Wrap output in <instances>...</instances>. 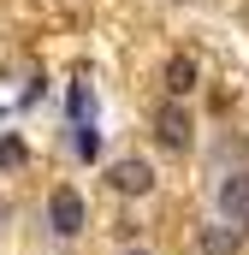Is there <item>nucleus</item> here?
<instances>
[{
  "instance_id": "1",
  "label": "nucleus",
  "mask_w": 249,
  "mask_h": 255,
  "mask_svg": "<svg viewBox=\"0 0 249 255\" xmlns=\"http://www.w3.org/2000/svg\"><path fill=\"white\" fill-rule=\"evenodd\" d=\"M48 226H54V238H77L83 232V196L71 190V184H60V190L48 196Z\"/></svg>"
},
{
  "instance_id": "2",
  "label": "nucleus",
  "mask_w": 249,
  "mask_h": 255,
  "mask_svg": "<svg viewBox=\"0 0 249 255\" xmlns=\"http://www.w3.org/2000/svg\"><path fill=\"white\" fill-rule=\"evenodd\" d=\"M154 130H160V148H172V154H184L190 148V113H184V101H166L160 113H154Z\"/></svg>"
},
{
  "instance_id": "3",
  "label": "nucleus",
  "mask_w": 249,
  "mask_h": 255,
  "mask_svg": "<svg viewBox=\"0 0 249 255\" xmlns=\"http://www.w3.org/2000/svg\"><path fill=\"white\" fill-rule=\"evenodd\" d=\"M107 184L119 196H148L154 190V172H148V160H113L107 166Z\"/></svg>"
},
{
  "instance_id": "4",
  "label": "nucleus",
  "mask_w": 249,
  "mask_h": 255,
  "mask_svg": "<svg viewBox=\"0 0 249 255\" xmlns=\"http://www.w3.org/2000/svg\"><path fill=\"white\" fill-rule=\"evenodd\" d=\"M220 214H226L232 226H244V232H249V172L220 178Z\"/></svg>"
},
{
  "instance_id": "5",
  "label": "nucleus",
  "mask_w": 249,
  "mask_h": 255,
  "mask_svg": "<svg viewBox=\"0 0 249 255\" xmlns=\"http://www.w3.org/2000/svg\"><path fill=\"white\" fill-rule=\"evenodd\" d=\"M160 77H166V95H172V101H184V95H196V83H202V71H196V60H190V54H172Z\"/></svg>"
},
{
  "instance_id": "6",
  "label": "nucleus",
  "mask_w": 249,
  "mask_h": 255,
  "mask_svg": "<svg viewBox=\"0 0 249 255\" xmlns=\"http://www.w3.org/2000/svg\"><path fill=\"white\" fill-rule=\"evenodd\" d=\"M244 250V226L220 220V226H202V255H238Z\"/></svg>"
},
{
  "instance_id": "7",
  "label": "nucleus",
  "mask_w": 249,
  "mask_h": 255,
  "mask_svg": "<svg viewBox=\"0 0 249 255\" xmlns=\"http://www.w3.org/2000/svg\"><path fill=\"white\" fill-rule=\"evenodd\" d=\"M89 113H95V89H89V83H77V89H71V119H77V125H89Z\"/></svg>"
},
{
  "instance_id": "8",
  "label": "nucleus",
  "mask_w": 249,
  "mask_h": 255,
  "mask_svg": "<svg viewBox=\"0 0 249 255\" xmlns=\"http://www.w3.org/2000/svg\"><path fill=\"white\" fill-rule=\"evenodd\" d=\"M71 130H77V154L95 160V154H101V130H95V125H71Z\"/></svg>"
},
{
  "instance_id": "9",
  "label": "nucleus",
  "mask_w": 249,
  "mask_h": 255,
  "mask_svg": "<svg viewBox=\"0 0 249 255\" xmlns=\"http://www.w3.org/2000/svg\"><path fill=\"white\" fill-rule=\"evenodd\" d=\"M6 166H24V142L18 136H0V172Z\"/></svg>"
},
{
  "instance_id": "10",
  "label": "nucleus",
  "mask_w": 249,
  "mask_h": 255,
  "mask_svg": "<svg viewBox=\"0 0 249 255\" xmlns=\"http://www.w3.org/2000/svg\"><path fill=\"white\" fill-rule=\"evenodd\" d=\"M124 255H148V250H124Z\"/></svg>"
}]
</instances>
